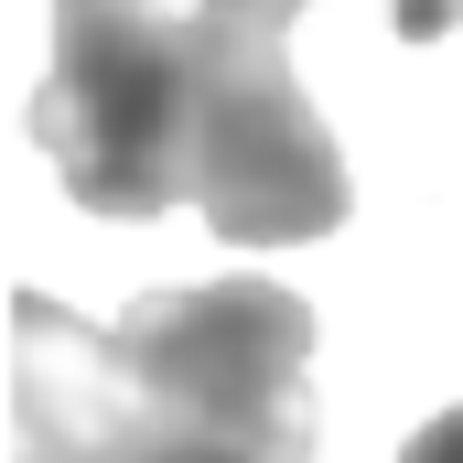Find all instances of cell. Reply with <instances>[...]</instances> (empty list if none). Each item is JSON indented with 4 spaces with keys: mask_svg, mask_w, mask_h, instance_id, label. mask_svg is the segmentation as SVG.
<instances>
[{
    "mask_svg": "<svg viewBox=\"0 0 463 463\" xmlns=\"http://www.w3.org/2000/svg\"><path fill=\"white\" fill-rule=\"evenodd\" d=\"M399 463H463V410H431V420L399 442Z\"/></svg>",
    "mask_w": 463,
    "mask_h": 463,
    "instance_id": "cell-7",
    "label": "cell"
},
{
    "mask_svg": "<svg viewBox=\"0 0 463 463\" xmlns=\"http://www.w3.org/2000/svg\"><path fill=\"white\" fill-rule=\"evenodd\" d=\"M11 324H22V345H11V442H22V463H118L129 399H118L109 335H87L43 291H22Z\"/></svg>",
    "mask_w": 463,
    "mask_h": 463,
    "instance_id": "cell-4",
    "label": "cell"
},
{
    "mask_svg": "<svg viewBox=\"0 0 463 463\" xmlns=\"http://www.w3.org/2000/svg\"><path fill=\"white\" fill-rule=\"evenodd\" d=\"M118 463H280V453H248V442H129Z\"/></svg>",
    "mask_w": 463,
    "mask_h": 463,
    "instance_id": "cell-5",
    "label": "cell"
},
{
    "mask_svg": "<svg viewBox=\"0 0 463 463\" xmlns=\"http://www.w3.org/2000/svg\"><path fill=\"white\" fill-rule=\"evenodd\" d=\"M33 140L87 216L194 205V22L151 0H54Z\"/></svg>",
    "mask_w": 463,
    "mask_h": 463,
    "instance_id": "cell-2",
    "label": "cell"
},
{
    "mask_svg": "<svg viewBox=\"0 0 463 463\" xmlns=\"http://www.w3.org/2000/svg\"><path fill=\"white\" fill-rule=\"evenodd\" d=\"M194 22H248V33H291L302 0H194Z\"/></svg>",
    "mask_w": 463,
    "mask_h": 463,
    "instance_id": "cell-6",
    "label": "cell"
},
{
    "mask_svg": "<svg viewBox=\"0 0 463 463\" xmlns=\"http://www.w3.org/2000/svg\"><path fill=\"white\" fill-rule=\"evenodd\" d=\"M194 216L227 248H302L345 227V151L291 87L280 33L194 22Z\"/></svg>",
    "mask_w": 463,
    "mask_h": 463,
    "instance_id": "cell-3",
    "label": "cell"
},
{
    "mask_svg": "<svg viewBox=\"0 0 463 463\" xmlns=\"http://www.w3.org/2000/svg\"><path fill=\"white\" fill-rule=\"evenodd\" d=\"M118 355V453L129 442H248L313 463V302L227 269L184 291H140L109 324Z\"/></svg>",
    "mask_w": 463,
    "mask_h": 463,
    "instance_id": "cell-1",
    "label": "cell"
}]
</instances>
